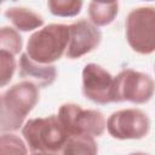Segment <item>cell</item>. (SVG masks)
Wrapping results in <instances>:
<instances>
[{
  "label": "cell",
  "instance_id": "obj_6",
  "mask_svg": "<svg viewBox=\"0 0 155 155\" xmlns=\"http://www.w3.org/2000/svg\"><path fill=\"white\" fill-rule=\"evenodd\" d=\"M155 92V81L148 74L125 69L114 78L115 102H131L144 104L151 99Z\"/></svg>",
  "mask_w": 155,
  "mask_h": 155
},
{
  "label": "cell",
  "instance_id": "obj_1",
  "mask_svg": "<svg viewBox=\"0 0 155 155\" xmlns=\"http://www.w3.org/2000/svg\"><path fill=\"white\" fill-rule=\"evenodd\" d=\"M39 101V88L30 81H22L1 94V131H17Z\"/></svg>",
  "mask_w": 155,
  "mask_h": 155
},
{
  "label": "cell",
  "instance_id": "obj_14",
  "mask_svg": "<svg viewBox=\"0 0 155 155\" xmlns=\"http://www.w3.org/2000/svg\"><path fill=\"white\" fill-rule=\"evenodd\" d=\"M22 50V38L18 31L10 27H2L0 30V51L8 52L13 56Z\"/></svg>",
  "mask_w": 155,
  "mask_h": 155
},
{
  "label": "cell",
  "instance_id": "obj_4",
  "mask_svg": "<svg viewBox=\"0 0 155 155\" xmlns=\"http://www.w3.org/2000/svg\"><path fill=\"white\" fill-rule=\"evenodd\" d=\"M126 39L130 47L140 53L155 52V7L133 8L126 18Z\"/></svg>",
  "mask_w": 155,
  "mask_h": 155
},
{
  "label": "cell",
  "instance_id": "obj_19",
  "mask_svg": "<svg viewBox=\"0 0 155 155\" xmlns=\"http://www.w3.org/2000/svg\"><path fill=\"white\" fill-rule=\"evenodd\" d=\"M130 155H148V154H144V153H132Z\"/></svg>",
  "mask_w": 155,
  "mask_h": 155
},
{
  "label": "cell",
  "instance_id": "obj_18",
  "mask_svg": "<svg viewBox=\"0 0 155 155\" xmlns=\"http://www.w3.org/2000/svg\"><path fill=\"white\" fill-rule=\"evenodd\" d=\"M31 155H56L54 153H33Z\"/></svg>",
  "mask_w": 155,
  "mask_h": 155
},
{
  "label": "cell",
  "instance_id": "obj_5",
  "mask_svg": "<svg viewBox=\"0 0 155 155\" xmlns=\"http://www.w3.org/2000/svg\"><path fill=\"white\" fill-rule=\"evenodd\" d=\"M57 116L69 136L86 134L99 137L107 128V121L99 110L82 109L74 103L61 105Z\"/></svg>",
  "mask_w": 155,
  "mask_h": 155
},
{
  "label": "cell",
  "instance_id": "obj_15",
  "mask_svg": "<svg viewBox=\"0 0 155 155\" xmlns=\"http://www.w3.org/2000/svg\"><path fill=\"white\" fill-rule=\"evenodd\" d=\"M47 6L52 15L58 17H73L80 13L82 1L70 0H50Z\"/></svg>",
  "mask_w": 155,
  "mask_h": 155
},
{
  "label": "cell",
  "instance_id": "obj_17",
  "mask_svg": "<svg viewBox=\"0 0 155 155\" xmlns=\"http://www.w3.org/2000/svg\"><path fill=\"white\" fill-rule=\"evenodd\" d=\"M0 68H1V76H0V85L4 87L6 84H8L13 76V73L16 70V61L15 56L0 51Z\"/></svg>",
  "mask_w": 155,
  "mask_h": 155
},
{
  "label": "cell",
  "instance_id": "obj_11",
  "mask_svg": "<svg viewBox=\"0 0 155 155\" xmlns=\"http://www.w3.org/2000/svg\"><path fill=\"white\" fill-rule=\"evenodd\" d=\"M5 17L21 31H29L44 24V18L27 7H8Z\"/></svg>",
  "mask_w": 155,
  "mask_h": 155
},
{
  "label": "cell",
  "instance_id": "obj_2",
  "mask_svg": "<svg viewBox=\"0 0 155 155\" xmlns=\"http://www.w3.org/2000/svg\"><path fill=\"white\" fill-rule=\"evenodd\" d=\"M22 134L33 153H57L70 137L57 115L28 120Z\"/></svg>",
  "mask_w": 155,
  "mask_h": 155
},
{
  "label": "cell",
  "instance_id": "obj_12",
  "mask_svg": "<svg viewBox=\"0 0 155 155\" xmlns=\"http://www.w3.org/2000/svg\"><path fill=\"white\" fill-rule=\"evenodd\" d=\"M119 10V4L116 1L113 2H97L92 1L88 5V16L91 22L96 27H103L110 24Z\"/></svg>",
  "mask_w": 155,
  "mask_h": 155
},
{
  "label": "cell",
  "instance_id": "obj_3",
  "mask_svg": "<svg viewBox=\"0 0 155 155\" xmlns=\"http://www.w3.org/2000/svg\"><path fill=\"white\" fill-rule=\"evenodd\" d=\"M69 39V25L48 24L30 35L25 53L36 63L51 64L67 52Z\"/></svg>",
  "mask_w": 155,
  "mask_h": 155
},
{
  "label": "cell",
  "instance_id": "obj_10",
  "mask_svg": "<svg viewBox=\"0 0 155 155\" xmlns=\"http://www.w3.org/2000/svg\"><path fill=\"white\" fill-rule=\"evenodd\" d=\"M57 70L52 64H40L34 62L27 53L19 58V78L30 81L38 87H47L56 80Z\"/></svg>",
  "mask_w": 155,
  "mask_h": 155
},
{
  "label": "cell",
  "instance_id": "obj_9",
  "mask_svg": "<svg viewBox=\"0 0 155 155\" xmlns=\"http://www.w3.org/2000/svg\"><path fill=\"white\" fill-rule=\"evenodd\" d=\"M70 39L65 56L70 59L80 58L98 47L102 33L92 22L79 19L69 25Z\"/></svg>",
  "mask_w": 155,
  "mask_h": 155
},
{
  "label": "cell",
  "instance_id": "obj_7",
  "mask_svg": "<svg viewBox=\"0 0 155 155\" xmlns=\"http://www.w3.org/2000/svg\"><path fill=\"white\" fill-rule=\"evenodd\" d=\"M107 130L116 139H140L148 134L150 120L139 109H122L108 117Z\"/></svg>",
  "mask_w": 155,
  "mask_h": 155
},
{
  "label": "cell",
  "instance_id": "obj_16",
  "mask_svg": "<svg viewBox=\"0 0 155 155\" xmlns=\"http://www.w3.org/2000/svg\"><path fill=\"white\" fill-rule=\"evenodd\" d=\"M0 154L1 155H28L24 142L16 134L2 133L0 139Z\"/></svg>",
  "mask_w": 155,
  "mask_h": 155
},
{
  "label": "cell",
  "instance_id": "obj_13",
  "mask_svg": "<svg viewBox=\"0 0 155 155\" xmlns=\"http://www.w3.org/2000/svg\"><path fill=\"white\" fill-rule=\"evenodd\" d=\"M98 147L92 136H70L63 148V155H97Z\"/></svg>",
  "mask_w": 155,
  "mask_h": 155
},
{
  "label": "cell",
  "instance_id": "obj_8",
  "mask_svg": "<svg viewBox=\"0 0 155 155\" xmlns=\"http://www.w3.org/2000/svg\"><path fill=\"white\" fill-rule=\"evenodd\" d=\"M82 93L96 104L114 103V76L98 64H86L82 70Z\"/></svg>",
  "mask_w": 155,
  "mask_h": 155
}]
</instances>
